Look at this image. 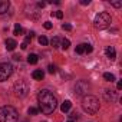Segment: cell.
<instances>
[{
    "instance_id": "6da1fadb",
    "label": "cell",
    "mask_w": 122,
    "mask_h": 122,
    "mask_svg": "<svg viewBox=\"0 0 122 122\" xmlns=\"http://www.w3.org/2000/svg\"><path fill=\"white\" fill-rule=\"evenodd\" d=\"M37 102H39V109L45 113V115H50L53 113V111L56 109V105H57V101H56V96L47 91V89H42L37 95Z\"/></svg>"
},
{
    "instance_id": "7a4b0ae2",
    "label": "cell",
    "mask_w": 122,
    "mask_h": 122,
    "mask_svg": "<svg viewBox=\"0 0 122 122\" xmlns=\"http://www.w3.org/2000/svg\"><path fill=\"white\" fill-rule=\"evenodd\" d=\"M82 108L85 112L91 113V115H95L98 111H99V101L98 98L92 96V95H86L82 101Z\"/></svg>"
},
{
    "instance_id": "3957f363",
    "label": "cell",
    "mask_w": 122,
    "mask_h": 122,
    "mask_svg": "<svg viewBox=\"0 0 122 122\" xmlns=\"http://www.w3.org/2000/svg\"><path fill=\"white\" fill-rule=\"evenodd\" d=\"M19 113L13 106H2L0 108V122H17Z\"/></svg>"
},
{
    "instance_id": "277c9868",
    "label": "cell",
    "mask_w": 122,
    "mask_h": 122,
    "mask_svg": "<svg viewBox=\"0 0 122 122\" xmlns=\"http://www.w3.org/2000/svg\"><path fill=\"white\" fill-rule=\"evenodd\" d=\"M111 22H112L111 15L106 13V12H102V13L96 15V17H95V20H93V25H95L96 29H106V27L111 25Z\"/></svg>"
},
{
    "instance_id": "5b68a950",
    "label": "cell",
    "mask_w": 122,
    "mask_h": 122,
    "mask_svg": "<svg viewBox=\"0 0 122 122\" xmlns=\"http://www.w3.org/2000/svg\"><path fill=\"white\" fill-rule=\"evenodd\" d=\"M29 89H30V86H29V83H27L25 79L17 81V82L15 83V88H13L15 95H16L17 98H25V96L29 93Z\"/></svg>"
},
{
    "instance_id": "8992f818",
    "label": "cell",
    "mask_w": 122,
    "mask_h": 122,
    "mask_svg": "<svg viewBox=\"0 0 122 122\" xmlns=\"http://www.w3.org/2000/svg\"><path fill=\"white\" fill-rule=\"evenodd\" d=\"M13 73V66L7 62H2L0 63V82L7 81Z\"/></svg>"
},
{
    "instance_id": "52a82bcc",
    "label": "cell",
    "mask_w": 122,
    "mask_h": 122,
    "mask_svg": "<svg viewBox=\"0 0 122 122\" xmlns=\"http://www.w3.org/2000/svg\"><path fill=\"white\" fill-rule=\"evenodd\" d=\"M89 89H91V85H89V82H86V81H79V82L75 85V93H76L78 96L86 95V93L89 92Z\"/></svg>"
},
{
    "instance_id": "ba28073f",
    "label": "cell",
    "mask_w": 122,
    "mask_h": 122,
    "mask_svg": "<svg viewBox=\"0 0 122 122\" xmlns=\"http://www.w3.org/2000/svg\"><path fill=\"white\" fill-rule=\"evenodd\" d=\"M103 96H105V99H106L108 102H115V101L118 99L116 92H115V91H109V89H106V91L103 92Z\"/></svg>"
},
{
    "instance_id": "9c48e42d",
    "label": "cell",
    "mask_w": 122,
    "mask_h": 122,
    "mask_svg": "<svg viewBox=\"0 0 122 122\" xmlns=\"http://www.w3.org/2000/svg\"><path fill=\"white\" fill-rule=\"evenodd\" d=\"M105 53H106V56H108L111 60H113V59L116 57V50H115L113 46H108V47L105 49Z\"/></svg>"
},
{
    "instance_id": "30bf717a",
    "label": "cell",
    "mask_w": 122,
    "mask_h": 122,
    "mask_svg": "<svg viewBox=\"0 0 122 122\" xmlns=\"http://www.w3.org/2000/svg\"><path fill=\"white\" fill-rule=\"evenodd\" d=\"M5 46H6V49H7V50H15V49H16V46H17V43H16V40H15V39H6Z\"/></svg>"
},
{
    "instance_id": "8fae6325",
    "label": "cell",
    "mask_w": 122,
    "mask_h": 122,
    "mask_svg": "<svg viewBox=\"0 0 122 122\" xmlns=\"http://www.w3.org/2000/svg\"><path fill=\"white\" fill-rule=\"evenodd\" d=\"M10 7V3L7 2V0H0V15H3L9 10Z\"/></svg>"
},
{
    "instance_id": "7c38bea8",
    "label": "cell",
    "mask_w": 122,
    "mask_h": 122,
    "mask_svg": "<svg viewBox=\"0 0 122 122\" xmlns=\"http://www.w3.org/2000/svg\"><path fill=\"white\" fill-rule=\"evenodd\" d=\"M32 76H33V79H36V81H42V79L45 78V72H43L42 69H36V71H33Z\"/></svg>"
},
{
    "instance_id": "4fadbf2b",
    "label": "cell",
    "mask_w": 122,
    "mask_h": 122,
    "mask_svg": "<svg viewBox=\"0 0 122 122\" xmlns=\"http://www.w3.org/2000/svg\"><path fill=\"white\" fill-rule=\"evenodd\" d=\"M71 108H72V102L71 101H65L62 105H60V111H62V112H68Z\"/></svg>"
},
{
    "instance_id": "5bb4252c",
    "label": "cell",
    "mask_w": 122,
    "mask_h": 122,
    "mask_svg": "<svg viewBox=\"0 0 122 122\" xmlns=\"http://www.w3.org/2000/svg\"><path fill=\"white\" fill-rule=\"evenodd\" d=\"M37 60H39V57H37V55H35V53H30V55L27 56V62H29L30 65H36Z\"/></svg>"
},
{
    "instance_id": "9a60e30c",
    "label": "cell",
    "mask_w": 122,
    "mask_h": 122,
    "mask_svg": "<svg viewBox=\"0 0 122 122\" xmlns=\"http://www.w3.org/2000/svg\"><path fill=\"white\" fill-rule=\"evenodd\" d=\"M23 33V27L19 25V23H16L15 25V30H13V35H16V36H20Z\"/></svg>"
},
{
    "instance_id": "2e32d148",
    "label": "cell",
    "mask_w": 122,
    "mask_h": 122,
    "mask_svg": "<svg viewBox=\"0 0 122 122\" xmlns=\"http://www.w3.org/2000/svg\"><path fill=\"white\" fill-rule=\"evenodd\" d=\"M50 45H52V46H53L55 49H57V47L60 46V39H59L57 36H55V37H53V39L50 40Z\"/></svg>"
},
{
    "instance_id": "e0dca14e",
    "label": "cell",
    "mask_w": 122,
    "mask_h": 122,
    "mask_svg": "<svg viewBox=\"0 0 122 122\" xmlns=\"http://www.w3.org/2000/svg\"><path fill=\"white\" fill-rule=\"evenodd\" d=\"M76 53L78 55H83L85 53V43H81L76 46Z\"/></svg>"
},
{
    "instance_id": "ac0fdd59",
    "label": "cell",
    "mask_w": 122,
    "mask_h": 122,
    "mask_svg": "<svg viewBox=\"0 0 122 122\" xmlns=\"http://www.w3.org/2000/svg\"><path fill=\"white\" fill-rule=\"evenodd\" d=\"M60 46H62V49H69V46H71V42L68 40V39H63L62 42H60Z\"/></svg>"
},
{
    "instance_id": "d6986e66",
    "label": "cell",
    "mask_w": 122,
    "mask_h": 122,
    "mask_svg": "<svg viewBox=\"0 0 122 122\" xmlns=\"http://www.w3.org/2000/svg\"><path fill=\"white\" fill-rule=\"evenodd\" d=\"M103 79L108 81V82H113L115 81V76L112 73H103Z\"/></svg>"
},
{
    "instance_id": "ffe728a7",
    "label": "cell",
    "mask_w": 122,
    "mask_h": 122,
    "mask_svg": "<svg viewBox=\"0 0 122 122\" xmlns=\"http://www.w3.org/2000/svg\"><path fill=\"white\" fill-rule=\"evenodd\" d=\"M39 43H40L42 46H46V45L49 43V40H47L46 36H40V37H39Z\"/></svg>"
},
{
    "instance_id": "44dd1931",
    "label": "cell",
    "mask_w": 122,
    "mask_h": 122,
    "mask_svg": "<svg viewBox=\"0 0 122 122\" xmlns=\"http://www.w3.org/2000/svg\"><path fill=\"white\" fill-rule=\"evenodd\" d=\"M92 50H93L92 45H89V43H85V53H91Z\"/></svg>"
},
{
    "instance_id": "7402d4cb",
    "label": "cell",
    "mask_w": 122,
    "mask_h": 122,
    "mask_svg": "<svg viewBox=\"0 0 122 122\" xmlns=\"http://www.w3.org/2000/svg\"><path fill=\"white\" fill-rule=\"evenodd\" d=\"M37 113H39V109L37 108H33V106L29 108V115H37Z\"/></svg>"
},
{
    "instance_id": "603a6c76",
    "label": "cell",
    "mask_w": 122,
    "mask_h": 122,
    "mask_svg": "<svg viewBox=\"0 0 122 122\" xmlns=\"http://www.w3.org/2000/svg\"><path fill=\"white\" fill-rule=\"evenodd\" d=\"M52 16H56L57 19H62L63 17V13L60 12V10H57V12H52Z\"/></svg>"
},
{
    "instance_id": "cb8c5ba5",
    "label": "cell",
    "mask_w": 122,
    "mask_h": 122,
    "mask_svg": "<svg viewBox=\"0 0 122 122\" xmlns=\"http://www.w3.org/2000/svg\"><path fill=\"white\" fill-rule=\"evenodd\" d=\"M56 71H57V68H56L55 65H49V68H47V72H49V73H55Z\"/></svg>"
},
{
    "instance_id": "d4e9b609",
    "label": "cell",
    "mask_w": 122,
    "mask_h": 122,
    "mask_svg": "<svg viewBox=\"0 0 122 122\" xmlns=\"http://www.w3.org/2000/svg\"><path fill=\"white\" fill-rule=\"evenodd\" d=\"M62 29H63V30H68V32H69V30H72V26H71L69 23H63V25H62Z\"/></svg>"
},
{
    "instance_id": "484cf974",
    "label": "cell",
    "mask_w": 122,
    "mask_h": 122,
    "mask_svg": "<svg viewBox=\"0 0 122 122\" xmlns=\"http://www.w3.org/2000/svg\"><path fill=\"white\" fill-rule=\"evenodd\" d=\"M111 5H112L113 7H121V6H122V2H111Z\"/></svg>"
},
{
    "instance_id": "4316f807",
    "label": "cell",
    "mask_w": 122,
    "mask_h": 122,
    "mask_svg": "<svg viewBox=\"0 0 122 122\" xmlns=\"http://www.w3.org/2000/svg\"><path fill=\"white\" fill-rule=\"evenodd\" d=\"M43 26H45V29H47V30H49V29H52V23H50V22H45V25H43Z\"/></svg>"
},
{
    "instance_id": "83f0119b",
    "label": "cell",
    "mask_w": 122,
    "mask_h": 122,
    "mask_svg": "<svg viewBox=\"0 0 122 122\" xmlns=\"http://www.w3.org/2000/svg\"><path fill=\"white\" fill-rule=\"evenodd\" d=\"M69 116H71V118H72V119H75V118H76V119H78V113H76V112H73V113H71V115H69Z\"/></svg>"
},
{
    "instance_id": "f1b7e54d",
    "label": "cell",
    "mask_w": 122,
    "mask_h": 122,
    "mask_svg": "<svg viewBox=\"0 0 122 122\" xmlns=\"http://www.w3.org/2000/svg\"><path fill=\"white\" fill-rule=\"evenodd\" d=\"M20 47H22V49H23V50H25V49H26V47H27V43H26V42H23V43H22V45H20Z\"/></svg>"
},
{
    "instance_id": "f546056e",
    "label": "cell",
    "mask_w": 122,
    "mask_h": 122,
    "mask_svg": "<svg viewBox=\"0 0 122 122\" xmlns=\"http://www.w3.org/2000/svg\"><path fill=\"white\" fill-rule=\"evenodd\" d=\"M81 5H89V0H81Z\"/></svg>"
},
{
    "instance_id": "4dcf8cb0",
    "label": "cell",
    "mask_w": 122,
    "mask_h": 122,
    "mask_svg": "<svg viewBox=\"0 0 122 122\" xmlns=\"http://www.w3.org/2000/svg\"><path fill=\"white\" fill-rule=\"evenodd\" d=\"M45 5H46V3H43V2H39V3H37V7H45Z\"/></svg>"
},
{
    "instance_id": "1f68e13d",
    "label": "cell",
    "mask_w": 122,
    "mask_h": 122,
    "mask_svg": "<svg viewBox=\"0 0 122 122\" xmlns=\"http://www.w3.org/2000/svg\"><path fill=\"white\" fill-rule=\"evenodd\" d=\"M13 59H15V60H20V56H19V55H15Z\"/></svg>"
},
{
    "instance_id": "d6a6232c",
    "label": "cell",
    "mask_w": 122,
    "mask_h": 122,
    "mask_svg": "<svg viewBox=\"0 0 122 122\" xmlns=\"http://www.w3.org/2000/svg\"><path fill=\"white\" fill-rule=\"evenodd\" d=\"M116 88H118V89H122V82H118V85H116Z\"/></svg>"
},
{
    "instance_id": "836d02e7",
    "label": "cell",
    "mask_w": 122,
    "mask_h": 122,
    "mask_svg": "<svg viewBox=\"0 0 122 122\" xmlns=\"http://www.w3.org/2000/svg\"><path fill=\"white\" fill-rule=\"evenodd\" d=\"M68 122H73V121H68Z\"/></svg>"
}]
</instances>
